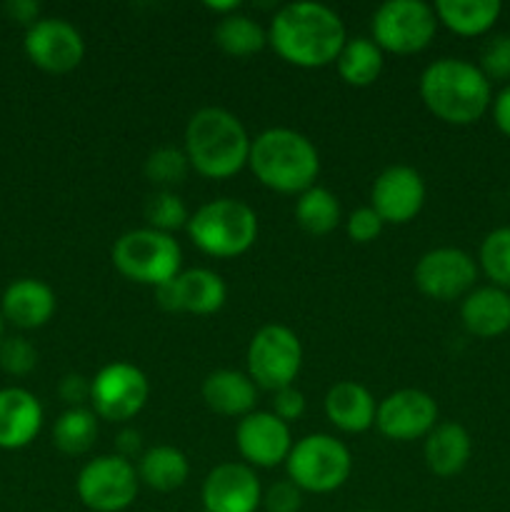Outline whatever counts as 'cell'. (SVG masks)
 Here are the masks:
<instances>
[{
    "label": "cell",
    "mask_w": 510,
    "mask_h": 512,
    "mask_svg": "<svg viewBox=\"0 0 510 512\" xmlns=\"http://www.w3.org/2000/svg\"><path fill=\"white\" fill-rule=\"evenodd\" d=\"M383 50L373 43V38H358L345 40L343 50H340L335 68L343 83L353 85V88H368L383 73Z\"/></svg>",
    "instance_id": "cell-28"
},
{
    "label": "cell",
    "mask_w": 510,
    "mask_h": 512,
    "mask_svg": "<svg viewBox=\"0 0 510 512\" xmlns=\"http://www.w3.org/2000/svg\"><path fill=\"white\" fill-rule=\"evenodd\" d=\"M478 263L463 248H433L420 255L413 268L415 288L430 300L450 303V300H463L478 280Z\"/></svg>",
    "instance_id": "cell-12"
},
{
    "label": "cell",
    "mask_w": 510,
    "mask_h": 512,
    "mask_svg": "<svg viewBox=\"0 0 510 512\" xmlns=\"http://www.w3.org/2000/svg\"><path fill=\"white\" fill-rule=\"evenodd\" d=\"M200 395L213 413L223 418H245L258 403V385L250 380L248 373L220 368L205 375Z\"/></svg>",
    "instance_id": "cell-23"
},
{
    "label": "cell",
    "mask_w": 510,
    "mask_h": 512,
    "mask_svg": "<svg viewBox=\"0 0 510 512\" xmlns=\"http://www.w3.org/2000/svg\"><path fill=\"white\" fill-rule=\"evenodd\" d=\"M213 40L230 58H250L268 45V30L245 13H230L218 18L213 28Z\"/></svg>",
    "instance_id": "cell-27"
},
{
    "label": "cell",
    "mask_w": 510,
    "mask_h": 512,
    "mask_svg": "<svg viewBox=\"0 0 510 512\" xmlns=\"http://www.w3.org/2000/svg\"><path fill=\"white\" fill-rule=\"evenodd\" d=\"M183 150L190 170L208 180H228L248 165L250 135L243 120L225 108H200L185 125Z\"/></svg>",
    "instance_id": "cell-2"
},
{
    "label": "cell",
    "mask_w": 510,
    "mask_h": 512,
    "mask_svg": "<svg viewBox=\"0 0 510 512\" xmlns=\"http://www.w3.org/2000/svg\"><path fill=\"white\" fill-rule=\"evenodd\" d=\"M185 233L210 258H240L258 240V215L243 200L215 198L190 213Z\"/></svg>",
    "instance_id": "cell-5"
},
{
    "label": "cell",
    "mask_w": 510,
    "mask_h": 512,
    "mask_svg": "<svg viewBox=\"0 0 510 512\" xmlns=\"http://www.w3.org/2000/svg\"><path fill=\"white\" fill-rule=\"evenodd\" d=\"M360 512H375V510H360Z\"/></svg>",
    "instance_id": "cell-45"
},
{
    "label": "cell",
    "mask_w": 510,
    "mask_h": 512,
    "mask_svg": "<svg viewBox=\"0 0 510 512\" xmlns=\"http://www.w3.org/2000/svg\"><path fill=\"white\" fill-rule=\"evenodd\" d=\"M323 410L333 428H338L340 433L358 435L375 425L378 403L365 385L355 383V380H340V383L330 385L325 393Z\"/></svg>",
    "instance_id": "cell-22"
},
{
    "label": "cell",
    "mask_w": 510,
    "mask_h": 512,
    "mask_svg": "<svg viewBox=\"0 0 510 512\" xmlns=\"http://www.w3.org/2000/svg\"><path fill=\"white\" fill-rule=\"evenodd\" d=\"M143 173L145 180L150 185H155L158 190H175L180 183H185V178L190 173L188 155H185L183 148H175V145L155 148L145 158Z\"/></svg>",
    "instance_id": "cell-31"
},
{
    "label": "cell",
    "mask_w": 510,
    "mask_h": 512,
    "mask_svg": "<svg viewBox=\"0 0 510 512\" xmlns=\"http://www.w3.org/2000/svg\"><path fill=\"white\" fill-rule=\"evenodd\" d=\"M5 13H8L10 20L25 25V30H28L35 20H40V5L35 0H8Z\"/></svg>",
    "instance_id": "cell-41"
},
{
    "label": "cell",
    "mask_w": 510,
    "mask_h": 512,
    "mask_svg": "<svg viewBox=\"0 0 510 512\" xmlns=\"http://www.w3.org/2000/svg\"><path fill=\"white\" fill-rule=\"evenodd\" d=\"M150 383L133 363H108L90 378V410L108 423H128L145 408Z\"/></svg>",
    "instance_id": "cell-11"
},
{
    "label": "cell",
    "mask_w": 510,
    "mask_h": 512,
    "mask_svg": "<svg viewBox=\"0 0 510 512\" xmlns=\"http://www.w3.org/2000/svg\"><path fill=\"white\" fill-rule=\"evenodd\" d=\"M295 223L305 230L308 235H330L343 220L340 213V200L338 195L330 193L323 185H313V188L303 190V193L295 198L293 205Z\"/></svg>",
    "instance_id": "cell-29"
},
{
    "label": "cell",
    "mask_w": 510,
    "mask_h": 512,
    "mask_svg": "<svg viewBox=\"0 0 510 512\" xmlns=\"http://www.w3.org/2000/svg\"><path fill=\"white\" fill-rule=\"evenodd\" d=\"M143 453L145 450H143V435H140V430L135 428L120 430L118 438H115V455H120V458L133 463V458H140Z\"/></svg>",
    "instance_id": "cell-40"
},
{
    "label": "cell",
    "mask_w": 510,
    "mask_h": 512,
    "mask_svg": "<svg viewBox=\"0 0 510 512\" xmlns=\"http://www.w3.org/2000/svg\"><path fill=\"white\" fill-rule=\"evenodd\" d=\"M433 5L423 0H385L370 18V38L383 53L415 55L438 33Z\"/></svg>",
    "instance_id": "cell-8"
},
{
    "label": "cell",
    "mask_w": 510,
    "mask_h": 512,
    "mask_svg": "<svg viewBox=\"0 0 510 512\" xmlns=\"http://www.w3.org/2000/svg\"><path fill=\"white\" fill-rule=\"evenodd\" d=\"M420 100L448 125H473L493 103V83L463 58H438L420 75Z\"/></svg>",
    "instance_id": "cell-3"
},
{
    "label": "cell",
    "mask_w": 510,
    "mask_h": 512,
    "mask_svg": "<svg viewBox=\"0 0 510 512\" xmlns=\"http://www.w3.org/2000/svg\"><path fill=\"white\" fill-rule=\"evenodd\" d=\"M435 425H438V403L433 395L418 388H403L385 395L375 410L378 433L395 443L425 440Z\"/></svg>",
    "instance_id": "cell-13"
},
{
    "label": "cell",
    "mask_w": 510,
    "mask_h": 512,
    "mask_svg": "<svg viewBox=\"0 0 510 512\" xmlns=\"http://www.w3.org/2000/svg\"><path fill=\"white\" fill-rule=\"evenodd\" d=\"M200 500L205 512H258L263 485L250 465L220 463L205 475Z\"/></svg>",
    "instance_id": "cell-18"
},
{
    "label": "cell",
    "mask_w": 510,
    "mask_h": 512,
    "mask_svg": "<svg viewBox=\"0 0 510 512\" xmlns=\"http://www.w3.org/2000/svg\"><path fill=\"white\" fill-rule=\"evenodd\" d=\"M143 213L145 220H148V228L168 235L185 228L190 220L188 208H185L183 198L175 190H155V193H150L148 200H145Z\"/></svg>",
    "instance_id": "cell-33"
},
{
    "label": "cell",
    "mask_w": 510,
    "mask_h": 512,
    "mask_svg": "<svg viewBox=\"0 0 510 512\" xmlns=\"http://www.w3.org/2000/svg\"><path fill=\"white\" fill-rule=\"evenodd\" d=\"M245 365H248L245 373L258 388L275 393V390L295 385V378L303 368V345L288 325H263L250 338Z\"/></svg>",
    "instance_id": "cell-9"
},
{
    "label": "cell",
    "mask_w": 510,
    "mask_h": 512,
    "mask_svg": "<svg viewBox=\"0 0 510 512\" xmlns=\"http://www.w3.org/2000/svg\"><path fill=\"white\" fill-rule=\"evenodd\" d=\"M293 443L290 425L275 418L270 410H253L240 418L235 428V445H238L240 458L253 470L285 465Z\"/></svg>",
    "instance_id": "cell-15"
},
{
    "label": "cell",
    "mask_w": 510,
    "mask_h": 512,
    "mask_svg": "<svg viewBox=\"0 0 510 512\" xmlns=\"http://www.w3.org/2000/svg\"><path fill=\"white\" fill-rule=\"evenodd\" d=\"M478 268L483 270L490 285L510 293V225L490 230L480 243Z\"/></svg>",
    "instance_id": "cell-32"
},
{
    "label": "cell",
    "mask_w": 510,
    "mask_h": 512,
    "mask_svg": "<svg viewBox=\"0 0 510 512\" xmlns=\"http://www.w3.org/2000/svg\"><path fill=\"white\" fill-rule=\"evenodd\" d=\"M348 33L333 8L323 3L280 5L268 25V45L280 60L303 70L325 68L338 60Z\"/></svg>",
    "instance_id": "cell-1"
},
{
    "label": "cell",
    "mask_w": 510,
    "mask_h": 512,
    "mask_svg": "<svg viewBox=\"0 0 510 512\" xmlns=\"http://www.w3.org/2000/svg\"><path fill=\"white\" fill-rule=\"evenodd\" d=\"M265 512H300L303 508V490L295 483L285 480H275L273 485L263 490Z\"/></svg>",
    "instance_id": "cell-37"
},
{
    "label": "cell",
    "mask_w": 510,
    "mask_h": 512,
    "mask_svg": "<svg viewBox=\"0 0 510 512\" xmlns=\"http://www.w3.org/2000/svg\"><path fill=\"white\" fill-rule=\"evenodd\" d=\"M38 365V350L30 340L13 335V338H3L0 343V370L15 378L30 375Z\"/></svg>",
    "instance_id": "cell-34"
},
{
    "label": "cell",
    "mask_w": 510,
    "mask_h": 512,
    "mask_svg": "<svg viewBox=\"0 0 510 512\" xmlns=\"http://www.w3.org/2000/svg\"><path fill=\"white\" fill-rule=\"evenodd\" d=\"M205 8H208L210 13H218L220 18H225V15H230V13H238L240 3L238 0H225V3H213V0H208V3H205Z\"/></svg>",
    "instance_id": "cell-43"
},
{
    "label": "cell",
    "mask_w": 510,
    "mask_h": 512,
    "mask_svg": "<svg viewBox=\"0 0 510 512\" xmlns=\"http://www.w3.org/2000/svg\"><path fill=\"white\" fill-rule=\"evenodd\" d=\"M43 428V405L30 390H0V450H23Z\"/></svg>",
    "instance_id": "cell-20"
},
{
    "label": "cell",
    "mask_w": 510,
    "mask_h": 512,
    "mask_svg": "<svg viewBox=\"0 0 510 512\" xmlns=\"http://www.w3.org/2000/svg\"><path fill=\"white\" fill-rule=\"evenodd\" d=\"M203 512H205V510H203Z\"/></svg>",
    "instance_id": "cell-46"
},
{
    "label": "cell",
    "mask_w": 510,
    "mask_h": 512,
    "mask_svg": "<svg viewBox=\"0 0 510 512\" xmlns=\"http://www.w3.org/2000/svg\"><path fill=\"white\" fill-rule=\"evenodd\" d=\"M98 415L90 408H68L53 425V445L63 455H85L98 440Z\"/></svg>",
    "instance_id": "cell-30"
},
{
    "label": "cell",
    "mask_w": 510,
    "mask_h": 512,
    "mask_svg": "<svg viewBox=\"0 0 510 512\" xmlns=\"http://www.w3.org/2000/svg\"><path fill=\"white\" fill-rule=\"evenodd\" d=\"M25 55L35 68L50 75H65L85 58V40L80 30L65 18H40L25 30Z\"/></svg>",
    "instance_id": "cell-14"
},
{
    "label": "cell",
    "mask_w": 510,
    "mask_h": 512,
    "mask_svg": "<svg viewBox=\"0 0 510 512\" xmlns=\"http://www.w3.org/2000/svg\"><path fill=\"white\" fill-rule=\"evenodd\" d=\"M110 260L130 283L160 288L180 273L183 250L173 235L158 233L153 228H135L115 240Z\"/></svg>",
    "instance_id": "cell-6"
},
{
    "label": "cell",
    "mask_w": 510,
    "mask_h": 512,
    "mask_svg": "<svg viewBox=\"0 0 510 512\" xmlns=\"http://www.w3.org/2000/svg\"><path fill=\"white\" fill-rule=\"evenodd\" d=\"M140 490L138 470L120 455H98L80 468L75 493L93 512H123L135 503Z\"/></svg>",
    "instance_id": "cell-10"
},
{
    "label": "cell",
    "mask_w": 510,
    "mask_h": 512,
    "mask_svg": "<svg viewBox=\"0 0 510 512\" xmlns=\"http://www.w3.org/2000/svg\"><path fill=\"white\" fill-rule=\"evenodd\" d=\"M440 25L463 38H478L493 30L503 5L500 0H438L433 5Z\"/></svg>",
    "instance_id": "cell-25"
},
{
    "label": "cell",
    "mask_w": 510,
    "mask_h": 512,
    "mask_svg": "<svg viewBox=\"0 0 510 512\" xmlns=\"http://www.w3.org/2000/svg\"><path fill=\"white\" fill-rule=\"evenodd\" d=\"M470 453H473V440L460 423H438L423 445L425 465L438 478H453L463 473Z\"/></svg>",
    "instance_id": "cell-24"
},
{
    "label": "cell",
    "mask_w": 510,
    "mask_h": 512,
    "mask_svg": "<svg viewBox=\"0 0 510 512\" xmlns=\"http://www.w3.org/2000/svg\"><path fill=\"white\" fill-rule=\"evenodd\" d=\"M58 395L68 408H85L90 403V378L80 373H68L60 378Z\"/></svg>",
    "instance_id": "cell-39"
},
{
    "label": "cell",
    "mask_w": 510,
    "mask_h": 512,
    "mask_svg": "<svg viewBox=\"0 0 510 512\" xmlns=\"http://www.w3.org/2000/svg\"><path fill=\"white\" fill-rule=\"evenodd\" d=\"M3 330H5V318L3 313H0V343H3Z\"/></svg>",
    "instance_id": "cell-44"
},
{
    "label": "cell",
    "mask_w": 510,
    "mask_h": 512,
    "mask_svg": "<svg viewBox=\"0 0 510 512\" xmlns=\"http://www.w3.org/2000/svg\"><path fill=\"white\" fill-rule=\"evenodd\" d=\"M490 115H493V123L505 138H510V85H505L498 95L490 103Z\"/></svg>",
    "instance_id": "cell-42"
},
{
    "label": "cell",
    "mask_w": 510,
    "mask_h": 512,
    "mask_svg": "<svg viewBox=\"0 0 510 512\" xmlns=\"http://www.w3.org/2000/svg\"><path fill=\"white\" fill-rule=\"evenodd\" d=\"M425 205V180L410 165H390L370 188V208L385 225H405L420 215Z\"/></svg>",
    "instance_id": "cell-17"
},
{
    "label": "cell",
    "mask_w": 510,
    "mask_h": 512,
    "mask_svg": "<svg viewBox=\"0 0 510 512\" xmlns=\"http://www.w3.org/2000/svg\"><path fill=\"white\" fill-rule=\"evenodd\" d=\"M140 485L155 490V493H173L188 483L190 463L183 450L175 445H153L138 458Z\"/></svg>",
    "instance_id": "cell-26"
},
{
    "label": "cell",
    "mask_w": 510,
    "mask_h": 512,
    "mask_svg": "<svg viewBox=\"0 0 510 512\" xmlns=\"http://www.w3.org/2000/svg\"><path fill=\"white\" fill-rule=\"evenodd\" d=\"M155 300L168 313L213 315L228 300V285L215 270H180L173 280L155 288Z\"/></svg>",
    "instance_id": "cell-16"
},
{
    "label": "cell",
    "mask_w": 510,
    "mask_h": 512,
    "mask_svg": "<svg viewBox=\"0 0 510 512\" xmlns=\"http://www.w3.org/2000/svg\"><path fill=\"white\" fill-rule=\"evenodd\" d=\"M478 68L490 83L510 80V33H495L493 38L485 40V45L480 48Z\"/></svg>",
    "instance_id": "cell-35"
},
{
    "label": "cell",
    "mask_w": 510,
    "mask_h": 512,
    "mask_svg": "<svg viewBox=\"0 0 510 512\" xmlns=\"http://www.w3.org/2000/svg\"><path fill=\"white\" fill-rule=\"evenodd\" d=\"M58 298L53 288L38 278H18L3 290L0 313L20 330H38L53 320Z\"/></svg>",
    "instance_id": "cell-19"
},
{
    "label": "cell",
    "mask_w": 510,
    "mask_h": 512,
    "mask_svg": "<svg viewBox=\"0 0 510 512\" xmlns=\"http://www.w3.org/2000/svg\"><path fill=\"white\" fill-rule=\"evenodd\" d=\"M290 483L303 493L328 495L343 488L353 473V455L348 445L328 433H313L295 440L285 460Z\"/></svg>",
    "instance_id": "cell-7"
},
{
    "label": "cell",
    "mask_w": 510,
    "mask_h": 512,
    "mask_svg": "<svg viewBox=\"0 0 510 512\" xmlns=\"http://www.w3.org/2000/svg\"><path fill=\"white\" fill-rule=\"evenodd\" d=\"M250 173L273 193L300 195L320 175V155L313 140L293 128H268L250 143Z\"/></svg>",
    "instance_id": "cell-4"
},
{
    "label": "cell",
    "mask_w": 510,
    "mask_h": 512,
    "mask_svg": "<svg viewBox=\"0 0 510 512\" xmlns=\"http://www.w3.org/2000/svg\"><path fill=\"white\" fill-rule=\"evenodd\" d=\"M383 228H385L383 218H380L370 205L355 208L353 213L345 218V235H348V240H353V243L358 245L373 243L375 238H380Z\"/></svg>",
    "instance_id": "cell-36"
},
{
    "label": "cell",
    "mask_w": 510,
    "mask_h": 512,
    "mask_svg": "<svg viewBox=\"0 0 510 512\" xmlns=\"http://www.w3.org/2000/svg\"><path fill=\"white\" fill-rule=\"evenodd\" d=\"M270 413L283 420V423H295L305 415V395L295 385L275 390L273 400H270Z\"/></svg>",
    "instance_id": "cell-38"
},
{
    "label": "cell",
    "mask_w": 510,
    "mask_h": 512,
    "mask_svg": "<svg viewBox=\"0 0 510 512\" xmlns=\"http://www.w3.org/2000/svg\"><path fill=\"white\" fill-rule=\"evenodd\" d=\"M463 328L475 338H500L510 330V293L498 285H480L460 300Z\"/></svg>",
    "instance_id": "cell-21"
}]
</instances>
